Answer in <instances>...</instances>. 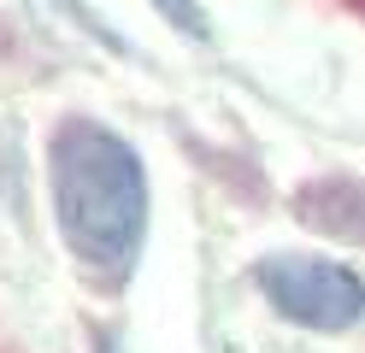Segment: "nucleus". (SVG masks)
<instances>
[{"label":"nucleus","instance_id":"nucleus-1","mask_svg":"<svg viewBox=\"0 0 365 353\" xmlns=\"http://www.w3.org/2000/svg\"><path fill=\"white\" fill-rule=\"evenodd\" d=\"M48 200L59 242L83 277L106 282V289L135 277L148 247L153 188L130 135H118L88 112L59 118L48 135Z\"/></svg>","mask_w":365,"mask_h":353},{"label":"nucleus","instance_id":"nucleus-2","mask_svg":"<svg viewBox=\"0 0 365 353\" xmlns=\"http://www.w3.org/2000/svg\"><path fill=\"white\" fill-rule=\"evenodd\" d=\"M254 282L265 306L294 329L312 336H341V329L365 324V277L348 259H324V253H271L254 265Z\"/></svg>","mask_w":365,"mask_h":353},{"label":"nucleus","instance_id":"nucleus-3","mask_svg":"<svg viewBox=\"0 0 365 353\" xmlns=\"http://www.w3.org/2000/svg\"><path fill=\"white\" fill-rule=\"evenodd\" d=\"M294 206H301V218L312 230L365 247V183L359 177H318L294 195Z\"/></svg>","mask_w":365,"mask_h":353},{"label":"nucleus","instance_id":"nucleus-4","mask_svg":"<svg viewBox=\"0 0 365 353\" xmlns=\"http://www.w3.org/2000/svg\"><path fill=\"white\" fill-rule=\"evenodd\" d=\"M148 6H153L159 18H165L177 36H189V41H207V36H212L207 6H200V0H148Z\"/></svg>","mask_w":365,"mask_h":353},{"label":"nucleus","instance_id":"nucleus-5","mask_svg":"<svg viewBox=\"0 0 365 353\" xmlns=\"http://www.w3.org/2000/svg\"><path fill=\"white\" fill-rule=\"evenodd\" d=\"M95 353H124V342H112V336H101V342H95Z\"/></svg>","mask_w":365,"mask_h":353}]
</instances>
